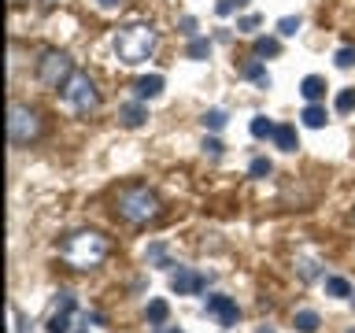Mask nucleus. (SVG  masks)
Returning a JSON list of instances; mask_svg holds the SVG:
<instances>
[{
  "mask_svg": "<svg viewBox=\"0 0 355 333\" xmlns=\"http://www.w3.org/2000/svg\"><path fill=\"white\" fill-rule=\"evenodd\" d=\"M148 263L152 266H171V263H166V244H152V248H148Z\"/></svg>",
  "mask_w": 355,
  "mask_h": 333,
  "instance_id": "27",
  "label": "nucleus"
},
{
  "mask_svg": "<svg viewBox=\"0 0 355 333\" xmlns=\"http://www.w3.org/2000/svg\"><path fill=\"white\" fill-rule=\"evenodd\" d=\"M204 152H207V155H222V141H218V137H207V141H204Z\"/></svg>",
  "mask_w": 355,
  "mask_h": 333,
  "instance_id": "31",
  "label": "nucleus"
},
{
  "mask_svg": "<svg viewBox=\"0 0 355 333\" xmlns=\"http://www.w3.org/2000/svg\"><path fill=\"white\" fill-rule=\"evenodd\" d=\"M270 171H274V163L266 160V155H255V160H252V166H248V174H252V178H266Z\"/></svg>",
  "mask_w": 355,
  "mask_h": 333,
  "instance_id": "26",
  "label": "nucleus"
},
{
  "mask_svg": "<svg viewBox=\"0 0 355 333\" xmlns=\"http://www.w3.org/2000/svg\"><path fill=\"white\" fill-rule=\"evenodd\" d=\"M204 311H207V315L218 322V326H237V318H241V307H237V300H233V296H226V293H215V296H207Z\"/></svg>",
  "mask_w": 355,
  "mask_h": 333,
  "instance_id": "7",
  "label": "nucleus"
},
{
  "mask_svg": "<svg viewBox=\"0 0 355 333\" xmlns=\"http://www.w3.org/2000/svg\"><path fill=\"white\" fill-rule=\"evenodd\" d=\"M293 326H296V333H315V330L322 326V322H318V315H315V311H296Z\"/></svg>",
  "mask_w": 355,
  "mask_h": 333,
  "instance_id": "18",
  "label": "nucleus"
},
{
  "mask_svg": "<svg viewBox=\"0 0 355 333\" xmlns=\"http://www.w3.org/2000/svg\"><path fill=\"white\" fill-rule=\"evenodd\" d=\"M119 122H122L126 130H137V126H144V122H148V108H144L141 100L122 104V108H119Z\"/></svg>",
  "mask_w": 355,
  "mask_h": 333,
  "instance_id": "10",
  "label": "nucleus"
},
{
  "mask_svg": "<svg viewBox=\"0 0 355 333\" xmlns=\"http://www.w3.org/2000/svg\"><path fill=\"white\" fill-rule=\"evenodd\" d=\"M204 126H207V130H222V126H226V111H222V108L204 111Z\"/></svg>",
  "mask_w": 355,
  "mask_h": 333,
  "instance_id": "24",
  "label": "nucleus"
},
{
  "mask_svg": "<svg viewBox=\"0 0 355 333\" xmlns=\"http://www.w3.org/2000/svg\"><path fill=\"white\" fill-rule=\"evenodd\" d=\"M352 333H355V330H352Z\"/></svg>",
  "mask_w": 355,
  "mask_h": 333,
  "instance_id": "39",
  "label": "nucleus"
},
{
  "mask_svg": "<svg viewBox=\"0 0 355 333\" xmlns=\"http://www.w3.org/2000/svg\"><path fill=\"white\" fill-rule=\"evenodd\" d=\"M185 56H189V60H207V56H211V41L207 37H193V41H189V49H185Z\"/></svg>",
  "mask_w": 355,
  "mask_h": 333,
  "instance_id": "20",
  "label": "nucleus"
},
{
  "mask_svg": "<svg viewBox=\"0 0 355 333\" xmlns=\"http://www.w3.org/2000/svg\"><path fill=\"white\" fill-rule=\"evenodd\" d=\"M144 315H148L152 326H166V318H171V304H166V300H148V311H144Z\"/></svg>",
  "mask_w": 355,
  "mask_h": 333,
  "instance_id": "17",
  "label": "nucleus"
},
{
  "mask_svg": "<svg viewBox=\"0 0 355 333\" xmlns=\"http://www.w3.org/2000/svg\"><path fill=\"white\" fill-rule=\"evenodd\" d=\"M8 137H11V144H30L33 137H41L37 111L26 108V104H11V111H8Z\"/></svg>",
  "mask_w": 355,
  "mask_h": 333,
  "instance_id": "5",
  "label": "nucleus"
},
{
  "mask_svg": "<svg viewBox=\"0 0 355 333\" xmlns=\"http://www.w3.org/2000/svg\"><path fill=\"white\" fill-rule=\"evenodd\" d=\"M171 289L178 296H196V293H204V289H207V278L196 274L193 266H178V271L171 274Z\"/></svg>",
  "mask_w": 355,
  "mask_h": 333,
  "instance_id": "9",
  "label": "nucleus"
},
{
  "mask_svg": "<svg viewBox=\"0 0 355 333\" xmlns=\"http://www.w3.org/2000/svg\"><path fill=\"white\" fill-rule=\"evenodd\" d=\"M55 252H60V259H67L74 271H93V266H100L107 259L111 244H107L104 233H96V230H74L55 244Z\"/></svg>",
  "mask_w": 355,
  "mask_h": 333,
  "instance_id": "1",
  "label": "nucleus"
},
{
  "mask_svg": "<svg viewBox=\"0 0 355 333\" xmlns=\"http://www.w3.org/2000/svg\"><path fill=\"white\" fill-rule=\"evenodd\" d=\"M255 26H259V15H241V19H237V30H241V33H252Z\"/></svg>",
  "mask_w": 355,
  "mask_h": 333,
  "instance_id": "28",
  "label": "nucleus"
},
{
  "mask_svg": "<svg viewBox=\"0 0 355 333\" xmlns=\"http://www.w3.org/2000/svg\"><path fill=\"white\" fill-rule=\"evenodd\" d=\"M63 100H67V108H71L74 115H93V111L100 108V93L93 85V78L82 74V71H74L71 82L63 85Z\"/></svg>",
  "mask_w": 355,
  "mask_h": 333,
  "instance_id": "4",
  "label": "nucleus"
},
{
  "mask_svg": "<svg viewBox=\"0 0 355 333\" xmlns=\"http://www.w3.org/2000/svg\"><path fill=\"white\" fill-rule=\"evenodd\" d=\"M78 307V300H74V293H60L55 296V304H52V315H49V333H67L71 330V311Z\"/></svg>",
  "mask_w": 355,
  "mask_h": 333,
  "instance_id": "8",
  "label": "nucleus"
},
{
  "mask_svg": "<svg viewBox=\"0 0 355 333\" xmlns=\"http://www.w3.org/2000/svg\"><path fill=\"white\" fill-rule=\"evenodd\" d=\"M300 26H304V22H300V15H285V19H277V33H282V37H296Z\"/></svg>",
  "mask_w": 355,
  "mask_h": 333,
  "instance_id": "22",
  "label": "nucleus"
},
{
  "mask_svg": "<svg viewBox=\"0 0 355 333\" xmlns=\"http://www.w3.org/2000/svg\"><path fill=\"white\" fill-rule=\"evenodd\" d=\"M11 322H15V333H30V330H26V322H22V315H19V307H15V304H11Z\"/></svg>",
  "mask_w": 355,
  "mask_h": 333,
  "instance_id": "32",
  "label": "nucleus"
},
{
  "mask_svg": "<svg viewBox=\"0 0 355 333\" xmlns=\"http://www.w3.org/2000/svg\"><path fill=\"white\" fill-rule=\"evenodd\" d=\"M255 56H259V60L263 56H282V41L277 37H259L255 41Z\"/></svg>",
  "mask_w": 355,
  "mask_h": 333,
  "instance_id": "21",
  "label": "nucleus"
},
{
  "mask_svg": "<svg viewBox=\"0 0 355 333\" xmlns=\"http://www.w3.org/2000/svg\"><path fill=\"white\" fill-rule=\"evenodd\" d=\"M71 74H74V67H71V56L67 52H55V49H49L37 60V78L49 89H63L67 82H71Z\"/></svg>",
  "mask_w": 355,
  "mask_h": 333,
  "instance_id": "6",
  "label": "nucleus"
},
{
  "mask_svg": "<svg viewBox=\"0 0 355 333\" xmlns=\"http://www.w3.org/2000/svg\"><path fill=\"white\" fill-rule=\"evenodd\" d=\"M255 333H274V326H259V330H255Z\"/></svg>",
  "mask_w": 355,
  "mask_h": 333,
  "instance_id": "35",
  "label": "nucleus"
},
{
  "mask_svg": "<svg viewBox=\"0 0 355 333\" xmlns=\"http://www.w3.org/2000/svg\"><path fill=\"white\" fill-rule=\"evenodd\" d=\"M155 330H159V333H182V330H163V326H155Z\"/></svg>",
  "mask_w": 355,
  "mask_h": 333,
  "instance_id": "36",
  "label": "nucleus"
},
{
  "mask_svg": "<svg viewBox=\"0 0 355 333\" xmlns=\"http://www.w3.org/2000/svg\"><path fill=\"white\" fill-rule=\"evenodd\" d=\"M241 78H248V82H255L259 89H270V74H266V67L259 63V56H255V60H248L241 67Z\"/></svg>",
  "mask_w": 355,
  "mask_h": 333,
  "instance_id": "12",
  "label": "nucleus"
},
{
  "mask_svg": "<svg viewBox=\"0 0 355 333\" xmlns=\"http://www.w3.org/2000/svg\"><path fill=\"white\" fill-rule=\"evenodd\" d=\"M352 293H355V289H352L348 278H337V274L326 278V296H333V300H348Z\"/></svg>",
  "mask_w": 355,
  "mask_h": 333,
  "instance_id": "15",
  "label": "nucleus"
},
{
  "mask_svg": "<svg viewBox=\"0 0 355 333\" xmlns=\"http://www.w3.org/2000/svg\"><path fill=\"white\" fill-rule=\"evenodd\" d=\"M233 8H237V0H218V4H215V11H218V15H230Z\"/></svg>",
  "mask_w": 355,
  "mask_h": 333,
  "instance_id": "33",
  "label": "nucleus"
},
{
  "mask_svg": "<svg viewBox=\"0 0 355 333\" xmlns=\"http://www.w3.org/2000/svg\"><path fill=\"white\" fill-rule=\"evenodd\" d=\"M159 196L152 193L148 185H130L122 189V193L115 196V211L126 222H133V226H141V222H152L155 215H159Z\"/></svg>",
  "mask_w": 355,
  "mask_h": 333,
  "instance_id": "3",
  "label": "nucleus"
},
{
  "mask_svg": "<svg viewBox=\"0 0 355 333\" xmlns=\"http://www.w3.org/2000/svg\"><path fill=\"white\" fill-rule=\"evenodd\" d=\"M296 266H300V278H304V282H315V278H318V263L307 259V255H300Z\"/></svg>",
  "mask_w": 355,
  "mask_h": 333,
  "instance_id": "25",
  "label": "nucleus"
},
{
  "mask_svg": "<svg viewBox=\"0 0 355 333\" xmlns=\"http://www.w3.org/2000/svg\"><path fill=\"white\" fill-rule=\"evenodd\" d=\"M274 144H277L282 152H296V148H300V141H296V126L282 122V126L274 130Z\"/></svg>",
  "mask_w": 355,
  "mask_h": 333,
  "instance_id": "14",
  "label": "nucleus"
},
{
  "mask_svg": "<svg viewBox=\"0 0 355 333\" xmlns=\"http://www.w3.org/2000/svg\"><path fill=\"white\" fill-rule=\"evenodd\" d=\"M300 119H304V126H311V130H322L329 122V115H326V108H322V104H307Z\"/></svg>",
  "mask_w": 355,
  "mask_h": 333,
  "instance_id": "16",
  "label": "nucleus"
},
{
  "mask_svg": "<svg viewBox=\"0 0 355 333\" xmlns=\"http://www.w3.org/2000/svg\"><path fill=\"white\" fill-rule=\"evenodd\" d=\"M352 304H355V293H352Z\"/></svg>",
  "mask_w": 355,
  "mask_h": 333,
  "instance_id": "38",
  "label": "nucleus"
},
{
  "mask_svg": "<svg viewBox=\"0 0 355 333\" xmlns=\"http://www.w3.org/2000/svg\"><path fill=\"white\" fill-rule=\"evenodd\" d=\"M178 26H182L185 37H196V19H193V15H182V22H178Z\"/></svg>",
  "mask_w": 355,
  "mask_h": 333,
  "instance_id": "30",
  "label": "nucleus"
},
{
  "mask_svg": "<svg viewBox=\"0 0 355 333\" xmlns=\"http://www.w3.org/2000/svg\"><path fill=\"white\" fill-rule=\"evenodd\" d=\"M96 4H100V8H115L119 0H96Z\"/></svg>",
  "mask_w": 355,
  "mask_h": 333,
  "instance_id": "34",
  "label": "nucleus"
},
{
  "mask_svg": "<svg viewBox=\"0 0 355 333\" xmlns=\"http://www.w3.org/2000/svg\"><path fill=\"white\" fill-rule=\"evenodd\" d=\"M337 67H344V71H348V67H355V49H340V52H337Z\"/></svg>",
  "mask_w": 355,
  "mask_h": 333,
  "instance_id": "29",
  "label": "nucleus"
},
{
  "mask_svg": "<svg viewBox=\"0 0 355 333\" xmlns=\"http://www.w3.org/2000/svg\"><path fill=\"white\" fill-rule=\"evenodd\" d=\"M155 44H159V37H155V30L148 26V22H130V26H122L115 33V56L126 67L144 63L155 52Z\"/></svg>",
  "mask_w": 355,
  "mask_h": 333,
  "instance_id": "2",
  "label": "nucleus"
},
{
  "mask_svg": "<svg viewBox=\"0 0 355 333\" xmlns=\"http://www.w3.org/2000/svg\"><path fill=\"white\" fill-rule=\"evenodd\" d=\"M300 93H304L307 104H318L322 96H326V78H318V74H307L304 82H300Z\"/></svg>",
  "mask_w": 355,
  "mask_h": 333,
  "instance_id": "11",
  "label": "nucleus"
},
{
  "mask_svg": "<svg viewBox=\"0 0 355 333\" xmlns=\"http://www.w3.org/2000/svg\"><path fill=\"white\" fill-rule=\"evenodd\" d=\"M337 111L340 115H352L355 111V89H340L337 93Z\"/></svg>",
  "mask_w": 355,
  "mask_h": 333,
  "instance_id": "23",
  "label": "nucleus"
},
{
  "mask_svg": "<svg viewBox=\"0 0 355 333\" xmlns=\"http://www.w3.org/2000/svg\"><path fill=\"white\" fill-rule=\"evenodd\" d=\"M133 89H137V96H141V100H155V96L163 93V74L137 78V85H133Z\"/></svg>",
  "mask_w": 355,
  "mask_h": 333,
  "instance_id": "13",
  "label": "nucleus"
},
{
  "mask_svg": "<svg viewBox=\"0 0 355 333\" xmlns=\"http://www.w3.org/2000/svg\"><path fill=\"white\" fill-rule=\"evenodd\" d=\"M244 4H248V0H237V8H244Z\"/></svg>",
  "mask_w": 355,
  "mask_h": 333,
  "instance_id": "37",
  "label": "nucleus"
},
{
  "mask_svg": "<svg viewBox=\"0 0 355 333\" xmlns=\"http://www.w3.org/2000/svg\"><path fill=\"white\" fill-rule=\"evenodd\" d=\"M248 130H252V137H259V141H263V137H274V130H277V126H274V122L266 119V115H255V119L248 122Z\"/></svg>",
  "mask_w": 355,
  "mask_h": 333,
  "instance_id": "19",
  "label": "nucleus"
}]
</instances>
